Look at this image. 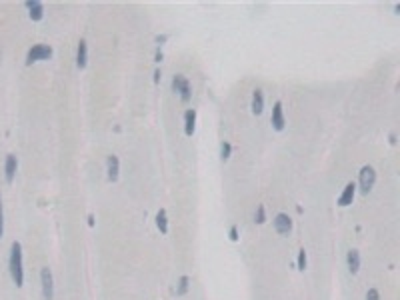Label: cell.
I'll return each instance as SVG.
<instances>
[{
  "mask_svg": "<svg viewBox=\"0 0 400 300\" xmlns=\"http://www.w3.org/2000/svg\"><path fill=\"white\" fill-rule=\"evenodd\" d=\"M230 152H232L230 142H222L220 144V156H222V160H228L230 158Z\"/></svg>",
  "mask_w": 400,
  "mask_h": 300,
  "instance_id": "e0dca14e",
  "label": "cell"
},
{
  "mask_svg": "<svg viewBox=\"0 0 400 300\" xmlns=\"http://www.w3.org/2000/svg\"><path fill=\"white\" fill-rule=\"evenodd\" d=\"M354 194H356V184H354V182H348V184L344 186L342 194L338 196V204H340V206H348V204H352Z\"/></svg>",
  "mask_w": 400,
  "mask_h": 300,
  "instance_id": "9c48e42d",
  "label": "cell"
},
{
  "mask_svg": "<svg viewBox=\"0 0 400 300\" xmlns=\"http://www.w3.org/2000/svg\"><path fill=\"white\" fill-rule=\"evenodd\" d=\"M118 156H114V154H110L108 156V160H106V172H108V180L110 182H114V180H118Z\"/></svg>",
  "mask_w": 400,
  "mask_h": 300,
  "instance_id": "7c38bea8",
  "label": "cell"
},
{
  "mask_svg": "<svg viewBox=\"0 0 400 300\" xmlns=\"http://www.w3.org/2000/svg\"><path fill=\"white\" fill-rule=\"evenodd\" d=\"M156 226L160 228V232L166 234L168 232V220H166V210H158V214H156Z\"/></svg>",
  "mask_w": 400,
  "mask_h": 300,
  "instance_id": "2e32d148",
  "label": "cell"
},
{
  "mask_svg": "<svg viewBox=\"0 0 400 300\" xmlns=\"http://www.w3.org/2000/svg\"><path fill=\"white\" fill-rule=\"evenodd\" d=\"M52 56V48L48 44H34L26 54V64H32L38 60H48Z\"/></svg>",
  "mask_w": 400,
  "mask_h": 300,
  "instance_id": "7a4b0ae2",
  "label": "cell"
},
{
  "mask_svg": "<svg viewBox=\"0 0 400 300\" xmlns=\"http://www.w3.org/2000/svg\"><path fill=\"white\" fill-rule=\"evenodd\" d=\"M8 266H10V276L14 280V284L20 288L24 284V270H22V246L20 242H12L10 246V258H8Z\"/></svg>",
  "mask_w": 400,
  "mask_h": 300,
  "instance_id": "6da1fadb",
  "label": "cell"
},
{
  "mask_svg": "<svg viewBox=\"0 0 400 300\" xmlns=\"http://www.w3.org/2000/svg\"><path fill=\"white\" fill-rule=\"evenodd\" d=\"M4 234V210H2V196H0V238Z\"/></svg>",
  "mask_w": 400,
  "mask_h": 300,
  "instance_id": "7402d4cb",
  "label": "cell"
},
{
  "mask_svg": "<svg viewBox=\"0 0 400 300\" xmlns=\"http://www.w3.org/2000/svg\"><path fill=\"white\" fill-rule=\"evenodd\" d=\"M346 262H348V268H350V272L352 274H356L358 272V268H360V254H358V250H348V256H346Z\"/></svg>",
  "mask_w": 400,
  "mask_h": 300,
  "instance_id": "9a60e30c",
  "label": "cell"
},
{
  "mask_svg": "<svg viewBox=\"0 0 400 300\" xmlns=\"http://www.w3.org/2000/svg\"><path fill=\"white\" fill-rule=\"evenodd\" d=\"M86 60H88V46H86V40H80L78 42V50H76V66L84 68L86 66Z\"/></svg>",
  "mask_w": 400,
  "mask_h": 300,
  "instance_id": "4fadbf2b",
  "label": "cell"
},
{
  "mask_svg": "<svg viewBox=\"0 0 400 300\" xmlns=\"http://www.w3.org/2000/svg\"><path fill=\"white\" fill-rule=\"evenodd\" d=\"M194 128H196V110L188 108L184 112V132H186V136H192Z\"/></svg>",
  "mask_w": 400,
  "mask_h": 300,
  "instance_id": "30bf717a",
  "label": "cell"
},
{
  "mask_svg": "<svg viewBox=\"0 0 400 300\" xmlns=\"http://www.w3.org/2000/svg\"><path fill=\"white\" fill-rule=\"evenodd\" d=\"M306 268V250L302 248L298 252V270H304Z\"/></svg>",
  "mask_w": 400,
  "mask_h": 300,
  "instance_id": "ffe728a7",
  "label": "cell"
},
{
  "mask_svg": "<svg viewBox=\"0 0 400 300\" xmlns=\"http://www.w3.org/2000/svg\"><path fill=\"white\" fill-rule=\"evenodd\" d=\"M270 122H272V128H274V130H278V132H280V130H284L286 120H284V112H282V102H274Z\"/></svg>",
  "mask_w": 400,
  "mask_h": 300,
  "instance_id": "8992f818",
  "label": "cell"
},
{
  "mask_svg": "<svg viewBox=\"0 0 400 300\" xmlns=\"http://www.w3.org/2000/svg\"><path fill=\"white\" fill-rule=\"evenodd\" d=\"M374 182H376V172H374V168L362 166V170H360V178H358V184H360L362 194H368V192L372 190Z\"/></svg>",
  "mask_w": 400,
  "mask_h": 300,
  "instance_id": "5b68a950",
  "label": "cell"
},
{
  "mask_svg": "<svg viewBox=\"0 0 400 300\" xmlns=\"http://www.w3.org/2000/svg\"><path fill=\"white\" fill-rule=\"evenodd\" d=\"M366 300H380L378 290H376V288H370V290L366 292Z\"/></svg>",
  "mask_w": 400,
  "mask_h": 300,
  "instance_id": "44dd1931",
  "label": "cell"
},
{
  "mask_svg": "<svg viewBox=\"0 0 400 300\" xmlns=\"http://www.w3.org/2000/svg\"><path fill=\"white\" fill-rule=\"evenodd\" d=\"M256 222H258V224H264V222H266V216H264V206H262V204L256 208Z\"/></svg>",
  "mask_w": 400,
  "mask_h": 300,
  "instance_id": "d6986e66",
  "label": "cell"
},
{
  "mask_svg": "<svg viewBox=\"0 0 400 300\" xmlns=\"http://www.w3.org/2000/svg\"><path fill=\"white\" fill-rule=\"evenodd\" d=\"M172 88H174V92L180 94L182 102H188L190 96H192V92H190V82H188V78L182 76V74H176V76L172 78Z\"/></svg>",
  "mask_w": 400,
  "mask_h": 300,
  "instance_id": "3957f363",
  "label": "cell"
},
{
  "mask_svg": "<svg viewBox=\"0 0 400 300\" xmlns=\"http://www.w3.org/2000/svg\"><path fill=\"white\" fill-rule=\"evenodd\" d=\"M264 110V94H262V90H254L252 92V112L254 114H260Z\"/></svg>",
  "mask_w": 400,
  "mask_h": 300,
  "instance_id": "5bb4252c",
  "label": "cell"
},
{
  "mask_svg": "<svg viewBox=\"0 0 400 300\" xmlns=\"http://www.w3.org/2000/svg\"><path fill=\"white\" fill-rule=\"evenodd\" d=\"M186 290H188V276H182L180 278V284H178V290H176V294H186Z\"/></svg>",
  "mask_w": 400,
  "mask_h": 300,
  "instance_id": "ac0fdd59",
  "label": "cell"
},
{
  "mask_svg": "<svg viewBox=\"0 0 400 300\" xmlns=\"http://www.w3.org/2000/svg\"><path fill=\"white\" fill-rule=\"evenodd\" d=\"M274 228H276V232L278 234H288L292 230V220H290V216L284 214V212L276 214V218H274Z\"/></svg>",
  "mask_w": 400,
  "mask_h": 300,
  "instance_id": "52a82bcc",
  "label": "cell"
},
{
  "mask_svg": "<svg viewBox=\"0 0 400 300\" xmlns=\"http://www.w3.org/2000/svg\"><path fill=\"white\" fill-rule=\"evenodd\" d=\"M40 282H42V296H44V300L54 298V280H52V272H50L48 266H44L40 270Z\"/></svg>",
  "mask_w": 400,
  "mask_h": 300,
  "instance_id": "277c9868",
  "label": "cell"
},
{
  "mask_svg": "<svg viewBox=\"0 0 400 300\" xmlns=\"http://www.w3.org/2000/svg\"><path fill=\"white\" fill-rule=\"evenodd\" d=\"M230 240H238V230H236V226H230Z\"/></svg>",
  "mask_w": 400,
  "mask_h": 300,
  "instance_id": "603a6c76",
  "label": "cell"
},
{
  "mask_svg": "<svg viewBox=\"0 0 400 300\" xmlns=\"http://www.w3.org/2000/svg\"><path fill=\"white\" fill-rule=\"evenodd\" d=\"M16 170H18V158H16L14 154H8V156H6V164H4V178H6L8 184L14 180Z\"/></svg>",
  "mask_w": 400,
  "mask_h": 300,
  "instance_id": "ba28073f",
  "label": "cell"
},
{
  "mask_svg": "<svg viewBox=\"0 0 400 300\" xmlns=\"http://www.w3.org/2000/svg\"><path fill=\"white\" fill-rule=\"evenodd\" d=\"M158 80H160V70L154 72V82H158Z\"/></svg>",
  "mask_w": 400,
  "mask_h": 300,
  "instance_id": "cb8c5ba5",
  "label": "cell"
},
{
  "mask_svg": "<svg viewBox=\"0 0 400 300\" xmlns=\"http://www.w3.org/2000/svg\"><path fill=\"white\" fill-rule=\"evenodd\" d=\"M26 8L30 10L28 14H30L32 20H42V16H44V4L40 0H28L26 2Z\"/></svg>",
  "mask_w": 400,
  "mask_h": 300,
  "instance_id": "8fae6325",
  "label": "cell"
}]
</instances>
